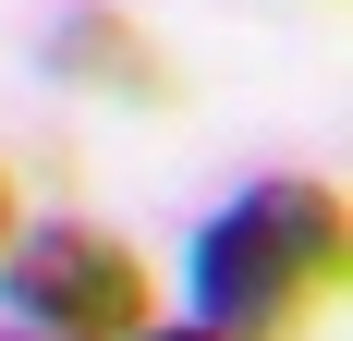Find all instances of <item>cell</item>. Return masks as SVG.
Here are the masks:
<instances>
[{"mask_svg": "<svg viewBox=\"0 0 353 341\" xmlns=\"http://www.w3.org/2000/svg\"><path fill=\"white\" fill-rule=\"evenodd\" d=\"M353 280V207L329 170H256L195 220L183 244V293L208 329H244V341H305Z\"/></svg>", "mask_w": 353, "mask_h": 341, "instance_id": "6da1fadb", "label": "cell"}, {"mask_svg": "<svg viewBox=\"0 0 353 341\" xmlns=\"http://www.w3.org/2000/svg\"><path fill=\"white\" fill-rule=\"evenodd\" d=\"M0 317L61 329V341H134L159 317V269L110 220H12V244H0Z\"/></svg>", "mask_w": 353, "mask_h": 341, "instance_id": "7a4b0ae2", "label": "cell"}, {"mask_svg": "<svg viewBox=\"0 0 353 341\" xmlns=\"http://www.w3.org/2000/svg\"><path fill=\"white\" fill-rule=\"evenodd\" d=\"M37 73H49V86H73V98H122V110H171V98H183L171 49H159L134 12H110V0H73V12H49V37H37Z\"/></svg>", "mask_w": 353, "mask_h": 341, "instance_id": "3957f363", "label": "cell"}, {"mask_svg": "<svg viewBox=\"0 0 353 341\" xmlns=\"http://www.w3.org/2000/svg\"><path fill=\"white\" fill-rule=\"evenodd\" d=\"M134 341H244V329H208V317H146Z\"/></svg>", "mask_w": 353, "mask_h": 341, "instance_id": "277c9868", "label": "cell"}, {"mask_svg": "<svg viewBox=\"0 0 353 341\" xmlns=\"http://www.w3.org/2000/svg\"><path fill=\"white\" fill-rule=\"evenodd\" d=\"M12 220H25V207H12V159H0V244H12Z\"/></svg>", "mask_w": 353, "mask_h": 341, "instance_id": "5b68a950", "label": "cell"}, {"mask_svg": "<svg viewBox=\"0 0 353 341\" xmlns=\"http://www.w3.org/2000/svg\"><path fill=\"white\" fill-rule=\"evenodd\" d=\"M0 341H61V329H25V317H0Z\"/></svg>", "mask_w": 353, "mask_h": 341, "instance_id": "8992f818", "label": "cell"}]
</instances>
